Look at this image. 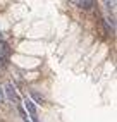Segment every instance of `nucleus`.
<instances>
[{
  "mask_svg": "<svg viewBox=\"0 0 117 122\" xmlns=\"http://www.w3.org/2000/svg\"><path fill=\"white\" fill-rule=\"evenodd\" d=\"M5 95H7V98H9L11 102H14V103H19V95H17V91H16V88H14V84L12 83H7L5 84Z\"/></svg>",
  "mask_w": 117,
  "mask_h": 122,
  "instance_id": "obj_1",
  "label": "nucleus"
},
{
  "mask_svg": "<svg viewBox=\"0 0 117 122\" xmlns=\"http://www.w3.org/2000/svg\"><path fill=\"white\" fill-rule=\"evenodd\" d=\"M24 108H26V110L31 113V117L35 119V122H38V119H36V107H35V103H33L31 100H26V102H24Z\"/></svg>",
  "mask_w": 117,
  "mask_h": 122,
  "instance_id": "obj_2",
  "label": "nucleus"
},
{
  "mask_svg": "<svg viewBox=\"0 0 117 122\" xmlns=\"http://www.w3.org/2000/svg\"><path fill=\"white\" fill-rule=\"evenodd\" d=\"M72 4L81 7V9H91V5H93L91 0H72Z\"/></svg>",
  "mask_w": 117,
  "mask_h": 122,
  "instance_id": "obj_3",
  "label": "nucleus"
},
{
  "mask_svg": "<svg viewBox=\"0 0 117 122\" xmlns=\"http://www.w3.org/2000/svg\"><path fill=\"white\" fill-rule=\"evenodd\" d=\"M31 96L36 100V103H43V102H45V98H43V96H41L40 93H36V91H33V93H31Z\"/></svg>",
  "mask_w": 117,
  "mask_h": 122,
  "instance_id": "obj_4",
  "label": "nucleus"
},
{
  "mask_svg": "<svg viewBox=\"0 0 117 122\" xmlns=\"http://www.w3.org/2000/svg\"><path fill=\"white\" fill-rule=\"evenodd\" d=\"M19 113H21V117H22V120H24V122H31V120L28 119V115H26V112H24L22 108H19Z\"/></svg>",
  "mask_w": 117,
  "mask_h": 122,
  "instance_id": "obj_5",
  "label": "nucleus"
},
{
  "mask_svg": "<svg viewBox=\"0 0 117 122\" xmlns=\"http://www.w3.org/2000/svg\"><path fill=\"white\" fill-rule=\"evenodd\" d=\"M105 5H107V9H115V2H114V0H112V2H105Z\"/></svg>",
  "mask_w": 117,
  "mask_h": 122,
  "instance_id": "obj_6",
  "label": "nucleus"
}]
</instances>
